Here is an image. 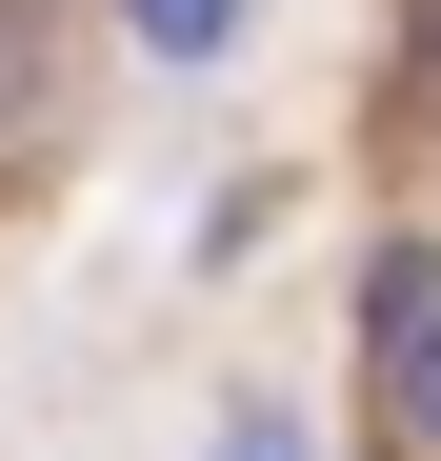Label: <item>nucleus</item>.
Returning a JSON list of instances; mask_svg holds the SVG:
<instances>
[{"mask_svg": "<svg viewBox=\"0 0 441 461\" xmlns=\"http://www.w3.org/2000/svg\"><path fill=\"white\" fill-rule=\"evenodd\" d=\"M361 361H382V441H441V261L382 241V281H361Z\"/></svg>", "mask_w": 441, "mask_h": 461, "instance_id": "nucleus-1", "label": "nucleus"}, {"mask_svg": "<svg viewBox=\"0 0 441 461\" xmlns=\"http://www.w3.org/2000/svg\"><path fill=\"white\" fill-rule=\"evenodd\" d=\"M40 101V0H0V121Z\"/></svg>", "mask_w": 441, "mask_h": 461, "instance_id": "nucleus-2", "label": "nucleus"}, {"mask_svg": "<svg viewBox=\"0 0 441 461\" xmlns=\"http://www.w3.org/2000/svg\"><path fill=\"white\" fill-rule=\"evenodd\" d=\"M220 21H241V0H140V41H181V60H201Z\"/></svg>", "mask_w": 441, "mask_h": 461, "instance_id": "nucleus-3", "label": "nucleus"}, {"mask_svg": "<svg viewBox=\"0 0 441 461\" xmlns=\"http://www.w3.org/2000/svg\"><path fill=\"white\" fill-rule=\"evenodd\" d=\"M401 101H441V0H421V60H401Z\"/></svg>", "mask_w": 441, "mask_h": 461, "instance_id": "nucleus-4", "label": "nucleus"}]
</instances>
